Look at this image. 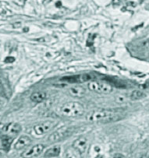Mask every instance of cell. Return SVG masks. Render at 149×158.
Wrapping results in <instances>:
<instances>
[{"label":"cell","mask_w":149,"mask_h":158,"mask_svg":"<svg viewBox=\"0 0 149 158\" xmlns=\"http://www.w3.org/2000/svg\"><path fill=\"white\" fill-rule=\"evenodd\" d=\"M13 26H14V27H19L21 26V23H20V22H18V23H15L14 24H13Z\"/></svg>","instance_id":"cell-21"},{"label":"cell","mask_w":149,"mask_h":158,"mask_svg":"<svg viewBox=\"0 0 149 158\" xmlns=\"http://www.w3.org/2000/svg\"><path fill=\"white\" fill-rule=\"evenodd\" d=\"M113 158H125V156L121 153H116Z\"/></svg>","instance_id":"cell-20"},{"label":"cell","mask_w":149,"mask_h":158,"mask_svg":"<svg viewBox=\"0 0 149 158\" xmlns=\"http://www.w3.org/2000/svg\"><path fill=\"white\" fill-rule=\"evenodd\" d=\"M81 153L74 147H68L65 150V156L66 158H81Z\"/></svg>","instance_id":"cell-13"},{"label":"cell","mask_w":149,"mask_h":158,"mask_svg":"<svg viewBox=\"0 0 149 158\" xmlns=\"http://www.w3.org/2000/svg\"><path fill=\"white\" fill-rule=\"evenodd\" d=\"M73 147L75 149H77L81 154H83V153H85L87 150V147H88L87 139L85 137H79V138H77L74 142Z\"/></svg>","instance_id":"cell-9"},{"label":"cell","mask_w":149,"mask_h":158,"mask_svg":"<svg viewBox=\"0 0 149 158\" xmlns=\"http://www.w3.org/2000/svg\"><path fill=\"white\" fill-rule=\"evenodd\" d=\"M56 126V122L47 121V122H41L39 124L35 125V127H34V130H35V132L37 135H41L47 133L49 131H51Z\"/></svg>","instance_id":"cell-4"},{"label":"cell","mask_w":149,"mask_h":158,"mask_svg":"<svg viewBox=\"0 0 149 158\" xmlns=\"http://www.w3.org/2000/svg\"><path fill=\"white\" fill-rule=\"evenodd\" d=\"M70 94L74 98H81L85 94V90L84 87L79 86H71L69 90Z\"/></svg>","instance_id":"cell-12"},{"label":"cell","mask_w":149,"mask_h":158,"mask_svg":"<svg viewBox=\"0 0 149 158\" xmlns=\"http://www.w3.org/2000/svg\"><path fill=\"white\" fill-rule=\"evenodd\" d=\"M31 143V139H30V137L27 136V135H22L20 138L18 139V140L16 141V143L14 145V148L16 150H21V149L24 148V147H28V145H30Z\"/></svg>","instance_id":"cell-10"},{"label":"cell","mask_w":149,"mask_h":158,"mask_svg":"<svg viewBox=\"0 0 149 158\" xmlns=\"http://www.w3.org/2000/svg\"><path fill=\"white\" fill-rule=\"evenodd\" d=\"M14 60L15 59L13 57H7L6 59H5V62H8V63H10V62H13Z\"/></svg>","instance_id":"cell-19"},{"label":"cell","mask_w":149,"mask_h":158,"mask_svg":"<svg viewBox=\"0 0 149 158\" xmlns=\"http://www.w3.org/2000/svg\"><path fill=\"white\" fill-rule=\"evenodd\" d=\"M117 115L111 110H97L87 115V120L91 122H110L113 121Z\"/></svg>","instance_id":"cell-2"},{"label":"cell","mask_w":149,"mask_h":158,"mask_svg":"<svg viewBox=\"0 0 149 158\" xmlns=\"http://www.w3.org/2000/svg\"><path fill=\"white\" fill-rule=\"evenodd\" d=\"M70 129L67 127H62L59 129L58 130L55 131L54 132L49 135V140L52 143L58 142L59 140L62 139L64 137H66L69 133Z\"/></svg>","instance_id":"cell-7"},{"label":"cell","mask_w":149,"mask_h":158,"mask_svg":"<svg viewBox=\"0 0 149 158\" xmlns=\"http://www.w3.org/2000/svg\"><path fill=\"white\" fill-rule=\"evenodd\" d=\"M139 158H146V157L144 156H141V157H139Z\"/></svg>","instance_id":"cell-22"},{"label":"cell","mask_w":149,"mask_h":158,"mask_svg":"<svg viewBox=\"0 0 149 158\" xmlns=\"http://www.w3.org/2000/svg\"><path fill=\"white\" fill-rule=\"evenodd\" d=\"M21 131V126L16 122H11L6 125L2 129V132L4 135H8L10 137H14L18 135Z\"/></svg>","instance_id":"cell-5"},{"label":"cell","mask_w":149,"mask_h":158,"mask_svg":"<svg viewBox=\"0 0 149 158\" xmlns=\"http://www.w3.org/2000/svg\"><path fill=\"white\" fill-rule=\"evenodd\" d=\"M88 89L97 94H109L113 90L111 85L98 81H90L88 83Z\"/></svg>","instance_id":"cell-3"},{"label":"cell","mask_w":149,"mask_h":158,"mask_svg":"<svg viewBox=\"0 0 149 158\" xmlns=\"http://www.w3.org/2000/svg\"><path fill=\"white\" fill-rule=\"evenodd\" d=\"M45 146L42 144H37L31 148L25 150L21 154L23 158H33L35 156H38L44 151Z\"/></svg>","instance_id":"cell-6"},{"label":"cell","mask_w":149,"mask_h":158,"mask_svg":"<svg viewBox=\"0 0 149 158\" xmlns=\"http://www.w3.org/2000/svg\"><path fill=\"white\" fill-rule=\"evenodd\" d=\"M141 47L144 48H149V39L143 41V42L141 43Z\"/></svg>","instance_id":"cell-17"},{"label":"cell","mask_w":149,"mask_h":158,"mask_svg":"<svg viewBox=\"0 0 149 158\" xmlns=\"http://www.w3.org/2000/svg\"><path fill=\"white\" fill-rule=\"evenodd\" d=\"M13 137L8 136V135H4L2 138V147L5 150H9L10 148V146H11L12 142H13Z\"/></svg>","instance_id":"cell-15"},{"label":"cell","mask_w":149,"mask_h":158,"mask_svg":"<svg viewBox=\"0 0 149 158\" xmlns=\"http://www.w3.org/2000/svg\"><path fill=\"white\" fill-rule=\"evenodd\" d=\"M125 98H123V96H122V95H120V96L117 97V101L118 103H123V101H124Z\"/></svg>","instance_id":"cell-18"},{"label":"cell","mask_w":149,"mask_h":158,"mask_svg":"<svg viewBox=\"0 0 149 158\" xmlns=\"http://www.w3.org/2000/svg\"><path fill=\"white\" fill-rule=\"evenodd\" d=\"M146 94L144 93V92L139 90H134L133 92H131L130 98L131 100L136 101V100L142 99V98H144Z\"/></svg>","instance_id":"cell-16"},{"label":"cell","mask_w":149,"mask_h":158,"mask_svg":"<svg viewBox=\"0 0 149 158\" xmlns=\"http://www.w3.org/2000/svg\"><path fill=\"white\" fill-rule=\"evenodd\" d=\"M0 90H1V86H0Z\"/></svg>","instance_id":"cell-24"},{"label":"cell","mask_w":149,"mask_h":158,"mask_svg":"<svg viewBox=\"0 0 149 158\" xmlns=\"http://www.w3.org/2000/svg\"><path fill=\"white\" fill-rule=\"evenodd\" d=\"M31 101L35 103H41L47 98V94L43 91H38L33 93L30 97Z\"/></svg>","instance_id":"cell-11"},{"label":"cell","mask_w":149,"mask_h":158,"mask_svg":"<svg viewBox=\"0 0 149 158\" xmlns=\"http://www.w3.org/2000/svg\"><path fill=\"white\" fill-rule=\"evenodd\" d=\"M94 78V76H92L90 73L80 74L77 76H73V77H66L63 80L66 81L70 82V83H85L92 80Z\"/></svg>","instance_id":"cell-8"},{"label":"cell","mask_w":149,"mask_h":158,"mask_svg":"<svg viewBox=\"0 0 149 158\" xmlns=\"http://www.w3.org/2000/svg\"><path fill=\"white\" fill-rule=\"evenodd\" d=\"M60 147L59 146H56V147L49 148V150H46L45 153V156H47V157H56V156H58L60 154Z\"/></svg>","instance_id":"cell-14"},{"label":"cell","mask_w":149,"mask_h":158,"mask_svg":"<svg viewBox=\"0 0 149 158\" xmlns=\"http://www.w3.org/2000/svg\"><path fill=\"white\" fill-rule=\"evenodd\" d=\"M1 156H2V155H1V153H0V158H1Z\"/></svg>","instance_id":"cell-23"},{"label":"cell","mask_w":149,"mask_h":158,"mask_svg":"<svg viewBox=\"0 0 149 158\" xmlns=\"http://www.w3.org/2000/svg\"><path fill=\"white\" fill-rule=\"evenodd\" d=\"M84 107L78 102L71 101L62 104L59 109V113L65 117H78L84 113Z\"/></svg>","instance_id":"cell-1"}]
</instances>
